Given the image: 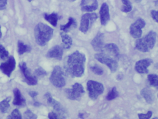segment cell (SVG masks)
Segmentation results:
<instances>
[{
	"label": "cell",
	"mask_w": 158,
	"mask_h": 119,
	"mask_svg": "<svg viewBox=\"0 0 158 119\" xmlns=\"http://www.w3.org/2000/svg\"><path fill=\"white\" fill-rule=\"evenodd\" d=\"M11 97H7L0 103V112L6 113L8 111L10 105L9 102L11 101Z\"/></svg>",
	"instance_id": "obj_24"
},
{
	"label": "cell",
	"mask_w": 158,
	"mask_h": 119,
	"mask_svg": "<svg viewBox=\"0 0 158 119\" xmlns=\"http://www.w3.org/2000/svg\"><path fill=\"white\" fill-rule=\"evenodd\" d=\"M87 89L89 97L93 100L97 99L98 96L102 94L104 91V87L102 83L93 80L88 81Z\"/></svg>",
	"instance_id": "obj_6"
},
{
	"label": "cell",
	"mask_w": 158,
	"mask_h": 119,
	"mask_svg": "<svg viewBox=\"0 0 158 119\" xmlns=\"http://www.w3.org/2000/svg\"><path fill=\"white\" fill-rule=\"evenodd\" d=\"M54 30L52 28L43 23L37 24L34 29V35L36 42L43 46L52 38Z\"/></svg>",
	"instance_id": "obj_2"
},
{
	"label": "cell",
	"mask_w": 158,
	"mask_h": 119,
	"mask_svg": "<svg viewBox=\"0 0 158 119\" xmlns=\"http://www.w3.org/2000/svg\"><path fill=\"white\" fill-rule=\"evenodd\" d=\"M9 53L6 50L5 47L2 45H0V57L2 60H5L8 57Z\"/></svg>",
	"instance_id": "obj_29"
},
{
	"label": "cell",
	"mask_w": 158,
	"mask_h": 119,
	"mask_svg": "<svg viewBox=\"0 0 158 119\" xmlns=\"http://www.w3.org/2000/svg\"><path fill=\"white\" fill-rule=\"evenodd\" d=\"M151 16L153 19L158 23V10L157 11L153 10L151 11Z\"/></svg>",
	"instance_id": "obj_34"
},
{
	"label": "cell",
	"mask_w": 158,
	"mask_h": 119,
	"mask_svg": "<svg viewBox=\"0 0 158 119\" xmlns=\"http://www.w3.org/2000/svg\"><path fill=\"white\" fill-rule=\"evenodd\" d=\"M91 45L95 51L98 52H103L105 46L104 33L98 32L93 39Z\"/></svg>",
	"instance_id": "obj_13"
},
{
	"label": "cell",
	"mask_w": 158,
	"mask_h": 119,
	"mask_svg": "<svg viewBox=\"0 0 158 119\" xmlns=\"http://www.w3.org/2000/svg\"><path fill=\"white\" fill-rule=\"evenodd\" d=\"M148 79L150 85L154 87H158V75L150 74L148 76Z\"/></svg>",
	"instance_id": "obj_25"
},
{
	"label": "cell",
	"mask_w": 158,
	"mask_h": 119,
	"mask_svg": "<svg viewBox=\"0 0 158 119\" xmlns=\"http://www.w3.org/2000/svg\"><path fill=\"white\" fill-rule=\"evenodd\" d=\"M50 80L53 85L57 88H62L65 85L64 73L61 67L56 66L54 68Z\"/></svg>",
	"instance_id": "obj_4"
},
{
	"label": "cell",
	"mask_w": 158,
	"mask_h": 119,
	"mask_svg": "<svg viewBox=\"0 0 158 119\" xmlns=\"http://www.w3.org/2000/svg\"><path fill=\"white\" fill-rule=\"evenodd\" d=\"M24 117L25 119H37V116L31 110H27L24 113Z\"/></svg>",
	"instance_id": "obj_32"
},
{
	"label": "cell",
	"mask_w": 158,
	"mask_h": 119,
	"mask_svg": "<svg viewBox=\"0 0 158 119\" xmlns=\"http://www.w3.org/2000/svg\"><path fill=\"white\" fill-rule=\"evenodd\" d=\"M19 67L23 73L25 78L24 81L28 85L32 86V85H36L38 83V79L37 77L35 75L33 76L31 75L30 71L27 67V64L25 62L19 64Z\"/></svg>",
	"instance_id": "obj_9"
},
{
	"label": "cell",
	"mask_w": 158,
	"mask_h": 119,
	"mask_svg": "<svg viewBox=\"0 0 158 119\" xmlns=\"http://www.w3.org/2000/svg\"><path fill=\"white\" fill-rule=\"evenodd\" d=\"M27 1H28L29 2H31L32 0H27Z\"/></svg>",
	"instance_id": "obj_42"
},
{
	"label": "cell",
	"mask_w": 158,
	"mask_h": 119,
	"mask_svg": "<svg viewBox=\"0 0 158 119\" xmlns=\"http://www.w3.org/2000/svg\"><path fill=\"white\" fill-rule=\"evenodd\" d=\"M100 22L103 26L107 24L110 19V15L109 13V8L106 3L102 4L100 7Z\"/></svg>",
	"instance_id": "obj_17"
},
{
	"label": "cell",
	"mask_w": 158,
	"mask_h": 119,
	"mask_svg": "<svg viewBox=\"0 0 158 119\" xmlns=\"http://www.w3.org/2000/svg\"><path fill=\"white\" fill-rule=\"evenodd\" d=\"M71 1H72V2H75V1H76V0H71Z\"/></svg>",
	"instance_id": "obj_45"
},
{
	"label": "cell",
	"mask_w": 158,
	"mask_h": 119,
	"mask_svg": "<svg viewBox=\"0 0 158 119\" xmlns=\"http://www.w3.org/2000/svg\"><path fill=\"white\" fill-rule=\"evenodd\" d=\"M85 55L77 51L69 55L65 65L67 73L73 78H80L84 73Z\"/></svg>",
	"instance_id": "obj_1"
},
{
	"label": "cell",
	"mask_w": 158,
	"mask_h": 119,
	"mask_svg": "<svg viewBox=\"0 0 158 119\" xmlns=\"http://www.w3.org/2000/svg\"><path fill=\"white\" fill-rule=\"evenodd\" d=\"M156 35L155 32L151 31L144 38L137 40L135 43L136 49L143 53L153 49L156 41Z\"/></svg>",
	"instance_id": "obj_3"
},
{
	"label": "cell",
	"mask_w": 158,
	"mask_h": 119,
	"mask_svg": "<svg viewBox=\"0 0 158 119\" xmlns=\"http://www.w3.org/2000/svg\"><path fill=\"white\" fill-rule=\"evenodd\" d=\"M123 6L121 8V11L124 13L131 12L132 9L131 3L129 0H122Z\"/></svg>",
	"instance_id": "obj_26"
},
{
	"label": "cell",
	"mask_w": 158,
	"mask_h": 119,
	"mask_svg": "<svg viewBox=\"0 0 158 119\" xmlns=\"http://www.w3.org/2000/svg\"><path fill=\"white\" fill-rule=\"evenodd\" d=\"M7 0H0V11L6 8Z\"/></svg>",
	"instance_id": "obj_35"
},
{
	"label": "cell",
	"mask_w": 158,
	"mask_h": 119,
	"mask_svg": "<svg viewBox=\"0 0 158 119\" xmlns=\"http://www.w3.org/2000/svg\"><path fill=\"white\" fill-rule=\"evenodd\" d=\"M135 1H139V2H141V0H135Z\"/></svg>",
	"instance_id": "obj_44"
},
{
	"label": "cell",
	"mask_w": 158,
	"mask_h": 119,
	"mask_svg": "<svg viewBox=\"0 0 158 119\" xmlns=\"http://www.w3.org/2000/svg\"><path fill=\"white\" fill-rule=\"evenodd\" d=\"M29 95L32 98H34V97H36V96H37L39 95V93H38L37 92L32 91L30 92L29 93Z\"/></svg>",
	"instance_id": "obj_38"
},
{
	"label": "cell",
	"mask_w": 158,
	"mask_h": 119,
	"mask_svg": "<svg viewBox=\"0 0 158 119\" xmlns=\"http://www.w3.org/2000/svg\"><path fill=\"white\" fill-rule=\"evenodd\" d=\"M152 111H148V112L146 114H138V117L139 119H150L152 117Z\"/></svg>",
	"instance_id": "obj_33"
},
{
	"label": "cell",
	"mask_w": 158,
	"mask_h": 119,
	"mask_svg": "<svg viewBox=\"0 0 158 119\" xmlns=\"http://www.w3.org/2000/svg\"><path fill=\"white\" fill-rule=\"evenodd\" d=\"M6 118L21 119H22V116L18 109H15L12 111L11 115L8 116Z\"/></svg>",
	"instance_id": "obj_28"
},
{
	"label": "cell",
	"mask_w": 158,
	"mask_h": 119,
	"mask_svg": "<svg viewBox=\"0 0 158 119\" xmlns=\"http://www.w3.org/2000/svg\"><path fill=\"white\" fill-rule=\"evenodd\" d=\"M94 57L96 60L103 64H105L109 68L110 71L114 72L117 70L118 67V63L117 59L113 58L107 54L102 52L96 54Z\"/></svg>",
	"instance_id": "obj_5"
},
{
	"label": "cell",
	"mask_w": 158,
	"mask_h": 119,
	"mask_svg": "<svg viewBox=\"0 0 158 119\" xmlns=\"http://www.w3.org/2000/svg\"><path fill=\"white\" fill-rule=\"evenodd\" d=\"M153 61L150 58H146L139 60L136 62L135 65V70L138 73L141 74H147L148 73V67L150 66Z\"/></svg>",
	"instance_id": "obj_12"
},
{
	"label": "cell",
	"mask_w": 158,
	"mask_h": 119,
	"mask_svg": "<svg viewBox=\"0 0 158 119\" xmlns=\"http://www.w3.org/2000/svg\"><path fill=\"white\" fill-rule=\"evenodd\" d=\"M64 51L63 48L60 45H56L52 47L47 52L46 56L48 58H53L57 60H62Z\"/></svg>",
	"instance_id": "obj_15"
},
{
	"label": "cell",
	"mask_w": 158,
	"mask_h": 119,
	"mask_svg": "<svg viewBox=\"0 0 158 119\" xmlns=\"http://www.w3.org/2000/svg\"><path fill=\"white\" fill-rule=\"evenodd\" d=\"M156 3L157 5H158V1L156 2Z\"/></svg>",
	"instance_id": "obj_43"
},
{
	"label": "cell",
	"mask_w": 158,
	"mask_h": 119,
	"mask_svg": "<svg viewBox=\"0 0 158 119\" xmlns=\"http://www.w3.org/2000/svg\"><path fill=\"white\" fill-rule=\"evenodd\" d=\"M98 16L96 13H86L82 16L79 30L84 33H86Z\"/></svg>",
	"instance_id": "obj_7"
},
{
	"label": "cell",
	"mask_w": 158,
	"mask_h": 119,
	"mask_svg": "<svg viewBox=\"0 0 158 119\" xmlns=\"http://www.w3.org/2000/svg\"><path fill=\"white\" fill-rule=\"evenodd\" d=\"M141 95L144 98L147 103L150 104H153L155 97L151 90L148 88H144L141 91Z\"/></svg>",
	"instance_id": "obj_19"
},
{
	"label": "cell",
	"mask_w": 158,
	"mask_h": 119,
	"mask_svg": "<svg viewBox=\"0 0 158 119\" xmlns=\"http://www.w3.org/2000/svg\"><path fill=\"white\" fill-rule=\"evenodd\" d=\"M66 96L71 100H79L85 93L84 89L81 84L76 83L72 85L71 89L65 90Z\"/></svg>",
	"instance_id": "obj_8"
},
{
	"label": "cell",
	"mask_w": 158,
	"mask_h": 119,
	"mask_svg": "<svg viewBox=\"0 0 158 119\" xmlns=\"http://www.w3.org/2000/svg\"><path fill=\"white\" fill-rule=\"evenodd\" d=\"M81 9L84 12H93L98 7L97 0H82Z\"/></svg>",
	"instance_id": "obj_14"
},
{
	"label": "cell",
	"mask_w": 158,
	"mask_h": 119,
	"mask_svg": "<svg viewBox=\"0 0 158 119\" xmlns=\"http://www.w3.org/2000/svg\"><path fill=\"white\" fill-rule=\"evenodd\" d=\"M18 53L19 55H23L26 53L30 52L31 48L27 45L24 44L23 42L21 40L18 41Z\"/></svg>",
	"instance_id": "obj_23"
},
{
	"label": "cell",
	"mask_w": 158,
	"mask_h": 119,
	"mask_svg": "<svg viewBox=\"0 0 158 119\" xmlns=\"http://www.w3.org/2000/svg\"><path fill=\"white\" fill-rule=\"evenodd\" d=\"M77 26V22L76 19L72 17H69V21L65 25L60 26V30L64 32H67L73 28H76Z\"/></svg>",
	"instance_id": "obj_20"
},
{
	"label": "cell",
	"mask_w": 158,
	"mask_h": 119,
	"mask_svg": "<svg viewBox=\"0 0 158 119\" xmlns=\"http://www.w3.org/2000/svg\"><path fill=\"white\" fill-rule=\"evenodd\" d=\"M44 18L45 20L49 22L51 25L56 27L57 25V21L59 17L56 13H53L50 15L47 14H44Z\"/></svg>",
	"instance_id": "obj_21"
},
{
	"label": "cell",
	"mask_w": 158,
	"mask_h": 119,
	"mask_svg": "<svg viewBox=\"0 0 158 119\" xmlns=\"http://www.w3.org/2000/svg\"><path fill=\"white\" fill-rule=\"evenodd\" d=\"M61 38L63 42V45L64 48L65 49H69L72 45V39L70 36L65 33L64 32L60 33Z\"/></svg>",
	"instance_id": "obj_22"
},
{
	"label": "cell",
	"mask_w": 158,
	"mask_h": 119,
	"mask_svg": "<svg viewBox=\"0 0 158 119\" xmlns=\"http://www.w3.org/2000/svg\"><path fill=\"white\" fill-rule=\"evenodd\" d=\"M47 75L46 71L42 67H39L35 70L34 75L37 77H44Z\"/></svg>",
	"instance_id": "obj_31"
},
{
	"label": "cell",
	"mask_w": 158,
	"mask_h": 119,
	"mask_svg": "<svg viewBox=\"0 0 158 119\" xmlns=\"http://www.w3.org/2000/svg\"><path fill=\"white\" fill-rule=\"evenodd\" d=\"M116 59L118 58L119 56V50L117 45L115 44H108L105 45L103 52Z\"/></svg>",
	"instance_id": "obj_16"
},
{
	"label": "cell",
	"mask_w": 158,
	"mask_h": 119,
	"mask_svg": "<svg viewBox=\"0 0 158 119\" xmlns=\"http://www.w3.org/2000/svg\"><path fill=\"white\" fill-rule=\"evenodd\" d=\"M44 96H45V97L47 98V103H48V104H49L50 105L54 99H53L52 97V95H51V94L50 93H47Z\"/></svg>",
	"instance_id": "obj_36"
},
{
	"label": "cell",
	"mask_w": 158,
	"mask_h": 119,
	"mask_svg": "<svg viewBox=\"0 0 158 119\" xmlns=\"http://www.w3.org/2000/svg\"><path fill=\"white\" fill-rule=\"evenodd\" d=\"M48 117L50 119H57L58 118V116L55 112H51L48 115Z\"/></svg>",
	"instance_id": "obj_37"
},
{
	"label": "cell",
	"mask_w": 158,
	"mask_h": 119,
	"mask_svg": "<svg viewBox=\"0 0 158 119\" xmlns=\"http://www.w3.org/2000/svg\"><path fill=\"white\" fill-rule=\"evenodd\" d=\"M146 22L143 19L139 18L130 27V34L134 38H139L142 36V28H144Z\"/></svg>",
	"instance_id": "obj_10"
},
{
	"label": "cell",
	"mask_w": 158,
	"mask_h": 119,
	"mask_svg": "<svg viewBox=\"0 0 158 119\" xmlns=\"http://www.w3.org/2000/svg\"><path fill=\"white\" fill-rule=\"evenodd\" d=\"M90 69L96 75H102L103 74V72H104L103 70L97 65L91 66L90 67Z\"/></svg>",
	"instance_id": "obj_30"
},
{
	"label": "cell",
	"mask_w": 158,
	"mask_h": 119,
	"mask_svg": "<svg viewBox=\"0 0 158 119\" xmlns=\"http://www.w3.org/2000/svg\"><path fill=\"white\" fill-rule=\"evenodd\" d=\"M40 103H39V102H35L34 104V106L35 107H40L41 105Z\"/></svg>",
	"instance_id": "obj_39"
},
{
	"label": "cell",
	"mask_w": 158,
	"mask_h": 119,
	"mask_svg": "<svg viewBox=\"0 0 158 119\" xmlns=\"http://www.w3.org/2000/svg\"><path fill=\"white\" fill-rule=\"evenodd\" d=\"M118 92L117 91V88L114 87L108 94L106 96V99L108 101H111V100L115 99V98L118 97Z\"/></svg>",
	"instance_id": "obj_27"
},
{
	"label": "cell",
	"mask_w": 158,
	"mask_h": 119,
	"mask_svg": "<svg viewBox=\"0 0 158 119\" xmlns=\"http://www.w3.org/2000/svg\"><path fill=\"white\" fill-rule=\"evenodd\" d=\"M83 114H82V113H80V114H79V118L81 119H83Z\"/></svg>",
	"instance_id": "obj_40"
},
{
	"label": "cell",
	"mask_w": 158,
	"mask_h": 119,
	"mask_svg": "<svg viewBox=\"0 0 158 119\" xmlns=\"http://www.w3.org/2000/svg\"><path fill=\"white\" fill-rule=\"evenodd\" d=\"M14 94L13 104L14 105L19 107H24L26 106V102L25 98L22 96L20 91L18 88H15L13 91Z\"/></svg>",
	"instance_id": "obj_18"
},
{
	"label": "cell",
	"mask_w": 158,
	"mask_h": 119,
	"mask_svg": "<svg viewBox=\"0 0 158 119\" xmlns=\"http://www.w3.org/2000/svg\"><path fill=\"white\" fill-rule=\"evenodd\" d=\"M1 27H0V39H1V38H2V32H1Z\"/></svg>",
	"instance_id": "obj_41"
},
{
	"label": "cell",
	"mask_w": 158,
	"mask_h": 119,
	"mask_svg": "<svg viewBox=\"0 0 158 119\" xmlns=\"http://www.w3.org/2000/svg\"><path fill=\"white\" fill-rule=\"evenodd\" d=\"M0 27H1V25H0Z\"/></svg>",
	"instance_id": "obj_46"
},
{
	"label": "cell",
	"mask_w": 158,
	"mask_h": 119,
	"mask_svg": "<svg viewBox=\"0 0 158 119\" xmlns=\"http://www.w3.org/2000/svg\"><path fill=\"white\" fill-rule=\"evenodd\" d=\"M16 61L13 56H10L6 62L0 65V70L5 75L10 77L12 72L15 69Z\"/></svg>",
	"instance_id": "obj_11"
},
{
	"label": "cell",
	"mask_w": 158,
	"mask_h": 119,
	"mask_svg": "<svg viewBox=\"0 0 158 119\" xmlns=\"http://www.w3.org/2000/svg\"></svg>",
	"instance_id": "obj_47"
}]
</instances>
